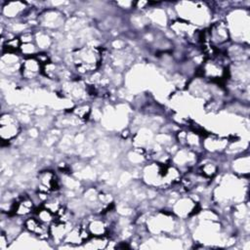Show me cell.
<instances>
[{"label":"cell","mask_w":250,"mask_h":250,"mask_svg":"<svg viewBox=\"0 0 250 250\" xmlns=\"http://www.w3.org/2000/svg\"><path fill=\"white\" fill-rule=\"evenodd\" d=\"M176 217L166 211H160L146 220L147 231L154 235H168L177 231L180 227L177 224Z\"/></svg>","instance_id":"cell-1"},{"label":"cell","mask_w":250,"mask_h":250,"mask_svg":"<svg viewBox=\"0 0 250 250\" xmlns=\"http://www.w3.org/2000/svg\"><path fill=\"white\" fill-rule=\"evenodd\" d=\"M227 23L229 35L234 32L235 38H240L248 41L249 37V16L248 13L242 10H235L228 17Z\"/></svg>","instance_id":"cell-2"},{"label":"cell","mask_w":250,"mask_h":250,"mask_svg":"<svg viewBox=\"0 0 250 250\" xmlns=\"http://www.w3.org/2000/svg\"><path fill=\"white\" fill-rule=\"evenodd\" d=\"M21 124L19 119L10 112H4L0 118V138L3 143L12 142L17 139L21 133Z\"/></svg>","instance_id":"cell-3"},{"label":"cell","mask_w":250,"mask_h":250,"mask_svg":"<svg viewBox=\"0 0 250 250\" xmlns=\"http://www.w3.org/2000/svg\"><path fill=\"white\" fill-rule=\"evenodd\" d=\"M198 203L191 196L178 197L171 206V212L177 219H188L195 214Z\"/></svg>","instance_id":"cell-4"},{"label":"cell","mask_w":250,"mask_h":250,"mask_svg":"<svg viewBox=\"0 0 250 250\" xmlns=\"http://www.w3.org/2000/svg\"><path fill=\"white\" fill-rule=\"evenodd\" d=\"M38 24L45 29H58L64 23V17L57 9H48L40 13L38 16Z\"/></svg>","instance_id":"cell-5"},{"label":"cell","mask_w":250,"mask_h":250,"mask_svg":"<svg viewBox=\"0 0 250 250\" xmlns=\"http://www.w3.org/2000/svg\"><path fill=\"white\" fill-rule=\"evenodd\" d=\"M28 11L27 3L21 1L4 2L1 5V15L8 21L16 20L17 18L22 17Z\"/></svg>","instance_id":"cell-6"},{"label":"cell","mask_w":250,"mask_h":250,"mask_svg":"<svg viewBox=\"0 0 250 250\" xmlns=\"http://www.w3.org/2000/svg\"><path fill=\"white\" fill-rule=\"evenodd\" d=\"M210 44L215 46H221L226 44L229 39V32L225 21H217L210 26L208 32Z\"/></svg>","instance_id":"cell-7"},{"label":"cell","mask_w":250,"mask_h":250,"mask_svg":"<svg viewBox=\"0 0 250 250\" xmlns=\"http://www.w3.org/2000/svg\"><path fill=\"white\" fill-rule=\"evenodd\" d=\"M43 65L35 57L23 58L21 65V75L25 80H33L42 72Z\"/></svg>","instance_id":"cell-8"},{"label":"cell","mask_w":250,"mask_h":250,"mask_svg":"<svg viewBox=\"0 0 250 250\" xmlns=\"http://www.w3.org/2000/svg\"><path fill=\"white\" fill-rule=\"evenodd\" d=\"M37 188L39 191L50 193L58 189L59 187V180L56 174L50 170H44L38 173L37 176Z\"/></svg>","instance_id":"cell-9"},{"label":"cell","mask_w":250,"mask_h":250,"mask_svg":"<svg viewBox=\"0 0 250 250\" xmlns=\"http://www.w3.org/2000/svg\"><path fill=\"white\" fill-rule=\"evenodd\" d=\"M86 227L91 236H107L109 232V225L102 217H94L88 219Z\"/></svg>","instance_id":"cell-10"},{"label":"cell","mask_w":250,"mask_h":250,"mask_svg":"<svg viewBox=\"0 0 250 250\" xmlns=\"http://www.w3.org/2000/svg\"><path fill=\"white\" fill-rule=\"evenodd\" d=\"M228 140L225 138L217 137L215 135H209L202 140V147L209 152H221L228 146Z\"/></svg>","instance_id":"cell-11"},{"label":"cell","mask_w":250,"mask_h":250,"mask_svg":"<svg viewBox=\"0 0 250 250\" xmlns=\"http://www.w3.org/2000/svg\"><path fill=\"white\" fill-rule=\"evenodd\" d=\"M36 210V206L30 196H25L17 201L14 214L16 217H26L31 213H34Z\"/></svg>","instance_id":"cell-12"},{"label":"cell","mask_w":250,"mask_h":250,"mask_svg":"<svg viewBox=\"0 0 250 250\" xmlns=\"http://www.w3.org/2000/svg\"><path fill=\"white\" fill-rule=\"evenodd\" d=\"M34 42L40 52H45L51 48L53 44V38L46 30H38L34 32Z\"/></svg>","instance_id":"cell-13"},{"label":"cell","mask_w":250,"mask_h":250,"mask_svg":"<svg viewBox=\"0 0 250 250\" xmlns=\"http://www.w3.org/2000/svg\"><path fill=\"white\" fill-rule=\"evenodd\" d=\"M249 163L250 161H249L248 155L236 157L231 163V168L233 170V173L239 174L242 176L247 175L249 173V168H250Z\"/></svg>","instance_id":"cell-14"},{"label":"cell","mask_w":250,"mask_h":250,"mask_svg":"<svg viewBox=\"0 0 250 250\" xmlns=\"http://www.w3.org/2000/svg\"><path fill=\"white\" fill-rule=\"evenodd\" d=\"M62 243L69 244V245H78L84 243L80 234V226H73L68 232L66 233Z\"/></svg>","instance_id":"cell-15"},{"label":"cell","mask_w":250,"mask_h":250,"mask_svg":"<svg viewBox=\"0 0 250 250\" xmlns=\"http://www.w3.org/2000/svg\"><path fill=\"white\" fill-rule=\"evenodd\" d=\"M34 216L43 224L50 226L52 223H54L57 220V217L54 213H52L50 210L45 208L44 206H41L39 209H36L34 212Z\"/></svg>","instance_id":"cell-16"},{"label":"cell","mask_w":250,"mask_h":250,"mask_svg":"<svg viewBox=\"0 0 250 250\" xmlns=\"http://www.w3.org/2000/svg\"><path fill=\"white\" fill-rule=\"evenodd\" d=\"M39 52H40V50L38 49L35 42L23 43V44H21V49H20V54L21 56H23V58L35 57Z\"/></svg>","instance_id":"cell-17"},{"label":"cell","mask_w":250,"mask_h":250,"mask_svg":"<svg viewBox=\"0 0 250 250\" xmlns=\"http://www.w3.org/2000/svg\"><path fill=\"white\" fill-rule=\"evenodd\" d=\"M218 169H219V167L215 162L208 161L200 166V172H198V173L202 174L203 176H205L208 179H211L215 175H217Z\"/></svg>","instance_id":"cell-18"},{"label":"cell","mask_w":250,"mask_h":250,"mask_svg":"<svg viewBox=\"0 0 250 250\" xmlns=\"http://www.w3.org/2000/svg\"><path fill=\"white\" fill-rule=\"evenodd\" d=\"M73 115H75L80 120H85L91 113V107L87 104H80L79 105L75 106L72 111Z\"/></svg>","instance_id":"cell-19"},{"label":"cell","mask_w":250,"mask_h":250,"mask_svg":"<svg viewBox=\"0 0 250 250\" xmlns=\"http://www.w3.org/2000/svg\"><path fill=\"white\" fill-rule=\"evenodd\" d=\"M19 38H20L21 44L34 42V32L29 31V30H26V31H24L23 33L20 34V35H19Z\"/></svg>","instance_id":"cell-20"},{"label":"cell","mask_w":250,"mask_h":250,"mask_svg":"<svg viewBox=\"0 0 250 250\" xmlns=\"http://www.w3.org/2000/svg\"><path fill=\"white\" fill-rule=\"evenodd\" d=\"M116 5L119 6L121 9H125V10H129L131 8H133L135 6V2H130V1H126V2H116Z\"/></svg>","instance_id":"cell-21"}]
</instances>
